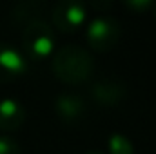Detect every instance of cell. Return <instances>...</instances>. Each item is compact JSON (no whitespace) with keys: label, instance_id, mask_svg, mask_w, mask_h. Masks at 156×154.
I'll list each match as a JSON object with an SVG mask.
<instances>
[{"label":"cell","instance_id":"1","mask_svg":"<svg viewBox=\"0 0 156 154\" xmlns=\"http://www.w3.org/2000/svg\"><path fill=\"white\" fill-rule=\"evenodd\" d=\"M53 73L64 83L75 85L82 83L93 75L94 71V60L91 53L80 45H64L53 54L51 62Z\"/></svg>","mask_w":156,"mask_h":154},{"label":"cell","instance_id":"2","mask_svg":"<svg viewBox=\"0 0 156 154\" xmlns=\"http://www.w3.org/2000/svg\"><path fill=\"white\" fill-rule=\"evenodd\" d=\"M22 49L26 58H31V60H44L51 56L55 49L53 27L42 18L26 24L22 31Z\"/></svg>","mask_w":156,"mask_h":154},{"label":"cell","instance_id":"3","mask_svg":"<svg viewBox=\"0 0 156 154\" xmlns=\"http://www.w3.org/2000/svg\"><path fill=\"white\" fill-rule=\"evenodd\" d=\"M122 35V27L118 24L116 18L109 16V15H98L94 16L85 29V40L87 44L98 51V53H105L111 51L120 40Z\"/></svg>","mask_w":156,"mask_h":154},{"label":"cell","instance_id":"4","mask_svg":"<svg viewBox=\"0 0 156 154\" xmlns=\"http://www.w3.org/2000/svg\"><path fill=\"white\" fill-rule=\"evenodd\" d=\"M87 9L83 2L78 0H60L51 9V18L56 29L64 33H75L85 22Z\"/></svg>","mask_w":156,"mask_h":154},{"label":"cell","instance_id":"5","mask_svg":"<svg viewBox=\"0 0 156 154\" xmlns=\"http://www.w3.org/2000/svg\"><path fill=\"white\" fill-rule=\"evenodd\" d=\"M91 96L98 105L104 107H115L122 103L127 96L125 83L116 76H104L96 80L91 87Z\"/></svg>","mask_w":156,"mask_h":154},{"label":"cell","instance_id":"6","mask_svg":"<svg viewBox=\"0 0 156 154\" xmlns=\"http://www.w3.org/2000/svg\"><path fill=\"white\" fill-rule=\"evenodd\" d=\"M26 71H27L26 54L18 47L0 42V83L13 82L15 78L22 76Z\"/></svg>","mask_w":156,"mask_h":154},{"label":"cell","instance_id":"7","mask_svg":"<svg viewBox=\"0 0 156 154\" xmlns=\"http://www.w3.org/2000/svg\"><path fill=\"white\" fill-rule=\"evenodd\" d=\"M55 113L66 123H75L85 114V102L82 96L73 93H64L55 98Z\"/></svg>","mask_w":156,"mask_h":154},{"label":"cell","instance_id":"8","mask_svg":"<svg viewBox=\"0 0 156 154\" xmlns=\"http://www.w3.org/2000/svg\"><path fill=\"white\" fill-rule=\"evenodd\" d=\"M26 120L24 105L15 98H2L0 100V131L9 132L16 131Z\"/></svg>","mask_w":156,"mask_h":154},{"label":"cell","instance_id":"9","mask_svg":"<svg viewBox=\"0 0 156 154\" xmlns=\"http://www.w3.org/2000/svg\"><path fill=\"white\" fill-rule=\"evenodd\" d=\"M44 4L38 0H31V2H22L13 9V20L20 22V24H29L31 20H37V15L42 11Z\"/></svg>","mask_w":156,"mask_h":154},{"label":"cell","instance_id":"10","mask_svg":"<svg viewBox=\"0 0 156 154\" xmlns=\"http://www.w3.org/2000/svg\"><path fill=\"white\" fill-rule=\"evenodd\" d=\"M107 147H109V154H134L133 142L122 132H113L109 136Z\"/></svg>","mask_w":156,"mask_h":154},{"label":"cell","instance_id":"11","mask_svg":"<svg viewBox=\"0 0 156 154\" xmlns=\"http://www.w3.org/2000/svg\"><path fill=\"white\" fill-rule=\"evenodd\" d=\"M0 154H22V149L13 138L0 134Z\"/></svg>","mask_w":156,"mask_h":154},{"label":"cell","instance_id":"12","mask_svg":"<svg viewBox=\"0 0 156 154\" xmlns=\"http://www.w3.org/2000/svg\"><path fill=\"white\" fill-rule=\"evenodd\" d=\"M125 5L136 13H145V11L153 9L154 2L153 0H129V2H125Z\"/></svg>","mask_w":156,"mask_h":154},{"label":"cell","instance_id":"13","mask_svg":"<svg viewBox=\"0 0 156 154\" xmlns=\"http://www.w3.org/2000/svg\"><path fill=\"white\" fill-rule=\"evenodd\" d=\"M85 154H104L102 151H87Z\"/></svg>","mask_w":156,"mask_h":154},{"label":"cell","instance_id":"14","mask_svg":"<svg viewBox=\"0 0 156 154\" xmlns=\"http://www.w3.org/2000/svg\"><path fill=\"white\" fill-rule=\"evenodd\" d=\"M151 11H153V16L156 18V2H154V5H153V9H151Z\"/></svg>","mask_w":156,"mask_h":154}]
</instances>
